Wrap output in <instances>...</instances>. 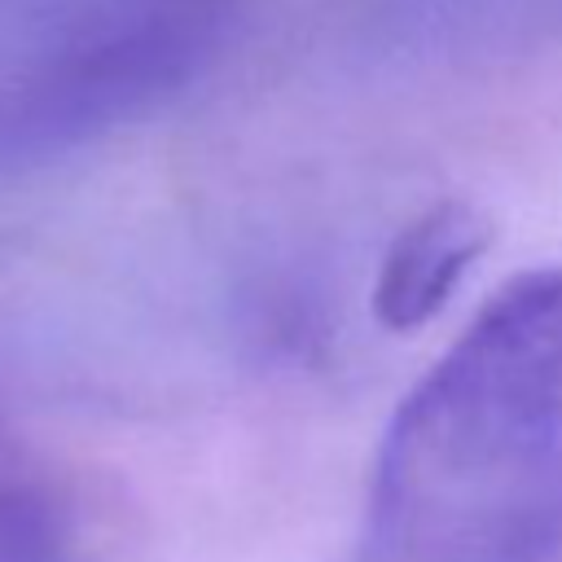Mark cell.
<instances>
[{"instance_id": "6da1fadb", "label": "cell", "mask_w": 562, "mask_h": 562, "mask_svg": "<svg viewBox=\"0 0 562 562\" xmlns=\"http://www.w3.org/2000/svg\"><path fill=\"white\" fill-rule=\"evenodd\" d=\"M562 553V263L514 277L400 400L351 562Z\"/></svg>"}, {"instance_id": "7a4b0ae2", "label": "cell", "mask_w": 562, "mask_h": 562, "mask_svg": "<svg viewBox=\"0 0 562 562\" xmlns=\"http://www.w3.org/2000/svg\"><path fill=\"white\" fill-rule=\"evenodd\" d=\"M228 13L180 0H57L0 61V180L158 110L202 75Z\"/></svg>"}, {"instance_id": "3957f363", "label": "cell", "mask_w": 562, "mask_h": 562, "mask_svg": "<svg viewBox=\"0 0 562 562\" xmlns=\"http://www.w3.org/2000/svg\"><path fill=\"white\" fill-rule=\"evenodd\" d=\"M492 241V224L479 206L448 198L413 215L386 246L373 281V316L378 325L408 334L439 316L461 277L483 259Z\"/></svg>"}]
</instances>
